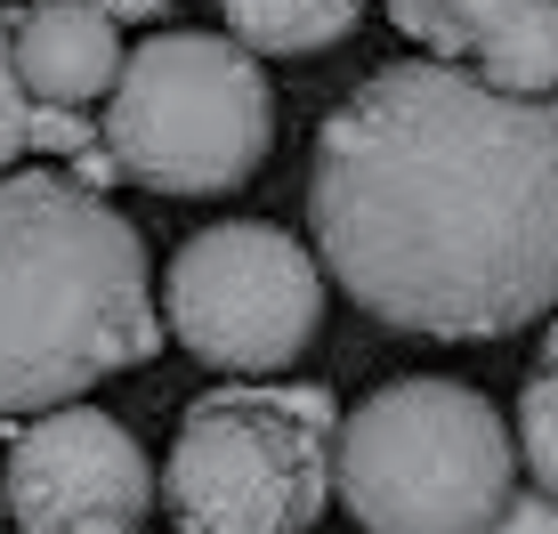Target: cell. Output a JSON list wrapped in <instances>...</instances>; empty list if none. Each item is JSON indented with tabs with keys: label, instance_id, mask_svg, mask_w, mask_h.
I'll return each instance as SVG.
<instances>
[{
	"label": "cell",
	"instance_id": "cell-12",
	"mask_svg": "<svg viewBox=\"0 0 558 534\" xmlns=\"http://www.w3.org/2000/svg\"><path fill=\"white\" fill-rule=\"evenodd\" d=\"M518 453H526L534 486L558 494V365H543L518 397Z\"/></svg>",
	"mask_w": 558,
	"mask_h": 534
},
{
	"label": "cell",
	"instance_id": "cell-17",
	"mask_svg": "<svg viewBox=\"0 0 558 534\" xmlns=\"http://www.w3.org/2000/svg\"><path fill=\"white\" fill-rule=\"evenodd\" d=\"M543 365H558V316H550V332H543Z\"/></svg>",
	"mask_w": 558,
	"mask_h": 534
},
{
	"label": "cell",
	"instance_id": "cell-13",
	"mask_svg": "<svg viewBox=\"0 0 558 534\" xmlns=\"http://www.w3.org/2000/svg\"><path fill=\"white\" fill-rule=\"evenodd\" d=\"M33 113H41V98L25 89V73H16V41L0 33V170L33 146Z\"/></svg>",
	"mask_w": 558,
	"mask_h": 534
},
{
	"label": "cell",
	"instance_id": "cell-6",
	"mask_svg": "<svg viewBox=\"0 0 558 534\" xmlns=\"http://www.w3.org/2000/svg\"><path fill=\"white\" fill-rule=\"evenodd\" d=\"M170 332L210 373H283L324 324V267L267 219H227L170 259Z\"/></svg>",
	"mask_w": 558,
	"mask_h": 534
},
{
	"label": "cell",
	"instance_id": "cell-18",
	"mask_svg": "<svg viewBox=\"0 0 558 534\" xmlns=\"http://www.w3.org/2000/svg\"><path fill=\"white\" fill-rule=\"evenodd\" d=\"M0 526H9V486H0Z\"/></svg>",
	"mask_w": 558,
	"mask_h": 534
},
{
	"label": "cell",
	"instance_id": "cell-10",
	"mask_svg": "<svg viewBox=\"0 0 558 534\" xmlns=\"http://www.w3.org/2000/svg\"><path fill=\"white\" fill-rule=\"evenodd\" d=\"M219 9H227V33L252 57H316L356 33L364 0H219Z\"/></svg>",
	"mask_w": 558,
	"mask_h": 534
},
{
	"label": "cell",
	"instance_id": "cell-15",
	"mask_svg": "<svg viewBox=\"0 0 558 534\" xmlns=\"http://www.w3.org/2000/svg\"><path fill=\"white\" fill-rule=\"evenodd\" d=\"M486 534H558V494H543V486H534V494H510V510H502Z\"/></svg>",
	"mask_w": 558,
	"mask_h": 534
},
{
	"label": "cell",
	"instance_id": "cell-7",
	"mask_svg": "<svg viewBox=\"0 0 558 534\" xmlns=\"http://www.w3.org/2000/svg\"><path fill=\"white\" fill-rule=\"evenodd\" d=\"M0 486L16 534H154V462L98 405L33 413Z\"/></svg>",
	"mask_w": 558,
	"mask_h": 534
},
{
	"label": "cell",
	"instance_id": "cell-2",
	"mask_svg": "<svg viewBox=\"0 0 558 534\" xmlns=\"http://www.w3.org/2000/svg\"><path fill=\"white\" fill-rule=\"evenodd\" d=\"M154 349L138 227L57 170L0 179V413H57Z\"/></svg>",
	"mask_w": 558,
	"mask_h": 534
},
{
	"label": "cell",
	"instance_id": "cell-1",
	"mask_svg": "<svg viewBox=\"0 0 558 534\" xmlns=\"http://www.w3.org/2000/svg\"><path fill=\"white\" fill-rule=\"evenodd\" d=\"M307 235L389 332L502 340L558 308V98L446 57L380 65L307 155Z\"/></svg>",
	"mask_w": 558,
	"mask_h": 534
},
{
	"label": "cell",
	"instance_id": "cell-16",
	"mask_svg": "<svg viewBox=\"0 0 558 534\" xmlns=\"http://www.w3.org/2000/svg\"><path fill=\"white\" fill-rule=\"evenodd\" d=\"M98 9L113 16V25H122V16H130V25H146V16H162L170 0H98Z\"/></svg>",
	"mask_w": 558,
	"mask_h": 534
},
{
	"label": "cell",
	"instance_id": "cell-8",
	"mask_svg": "<svg viewBox=\"0 0 558 534\" xmlns=\"http://www.w3.org/2000/svg\"><path fill=\"white\" fill-rule=\"evenodd\" d=\"M16 41V73L41 106H89L122 82V41H113V16L98 0H41V9H16L9 25Z\"/></svg>",
	"mask_w": 558,
	"mask_h": 534
},
{
	"label": "cell",
	"instance_id": "cell-14",
	"mask_svg": "<svg viewBox=\"0 0 558 534\" xmlns=\"http://www.w3.org/2000/svg\"><path fill=\"white\" fill-rule=\"evenodd\" d=\"M98 138H106V130L89 122L82 106H41V113H33V146H49V155H89Z\"/></svg>",
	"mask_w": 558,
	"mask_h": 534
},
{
	"label": "cell",
	"instance_id": "cell-3",
	"mask_svg": "<svg viewBox=\"0 0 558 534\" xmlns=\"http://www.w3.org/2000/svg\"><path fill=\"white\" fill-rule=\"evenodd\" d=\"M510 494L518 446L461 380H389L340 422V502L364 534H486Z\"/></svg>",
	"mask_w": 558,
	"mask_h": 534
},
{
	"label": "cell",
	"instance_id": "cell-4",
	"mask_svg": "<svg viewBox=\"0 0 558 534\" xmlns=\"http://www.w3.org/2000/svg\"><path fill=\"white\" fill-rule=\"evenodd\" d=\"M179 534H307L340 494V405L324 389H210L162 462Z\"/></svg>",
	"mask_w": 558,
	"mask_h": 534
},
{
	"label": "cell",
	"instance_id": "cell-9",
	"mask_svg": "<svg viewBox=\"0 0 558 534\" xmlns=\"http://www.w3.org/2000/svg\"><path fill=\"white\" fill-rule=\"evenodd\" d=\"M534 9H550V0H389L397 33H413L429 57H446V65H477L494 41H502L510 25H526Z\"/></svg>",
	"mask_w": 558,
	"mask_h": 534
},
{
	"label": "cell",
	"instance_id": "cell-5",
	"mask_svg": "<svg viewBox=\"0 0 558 534\" xmlns=\"http://www.w3.org/2000/svg\"><path fill=\"white\" fill-rule=\"evenodd\" d=\"M276 98L235 33H154L122 65L106 106V146L138 186L227 195L267 162Z\"/></svg>",
	"mask_w": 558,
	"mask_h": 534
},
{
	"label": "cell",
	"instance_id": "cell-11",
	"mask_svg": "<svg viewBox=\"0 0 558 534\" xmlns=\"http://www.w3.org/2000/svg\"><path fill=\"white\" fill-rule=\"evenodd\" d=\"M470 73L494 82V89H510V98H558V0L534 9L526 25H510Z\"/></svg>",
	"mask_w": 558,
	"mask_h": 534
}]
</instances>
